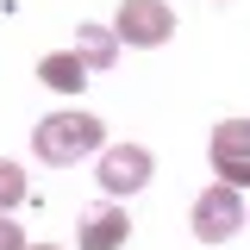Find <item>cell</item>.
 <instances>
[{"label": "cell", "mask_w": 250, "mask_h": 250, "mask_svg": "<svg viewBox=\"0 0 250 250\" xmlns=\"http://www.w3.org/2000/svg\"><path fill=\"white\" fill-rule=\"evenodd\" d=\"M100 138H106V125L94 119V113H50V119L31 125V150H38V163H50V169H69V163L94 156Z\"/></svg>", "instance_id": "1"}, {"label": "cell", "mask_w": 250, "mask_h": 250, "mask_svg": "<svg viewBox=\"0 0 250 250\" xmlns=\"http://www.w3.org/2000/svg\"><path fill=\"white\" fill-rule=\"evenodd\" d=\"M150 175H156V156L144 144H106L100 150V194H113V200L150 188Z\"/></svg>", "instance_id": "2"}, {"label": "cell", "mask_w": 250, "mask_h": 250, "mask_svg": "<svg viewBox=\"0 0 250 250\" xmlns=\"http://www.w3.org/2000/svg\"><path fill=\"white\" fill-rule=\"evenodd\" d=\"M113 38L119 44H169L175 38V13L163 6V0H125L119 13H113Z\"/></svg>", "instance_id": "3"}, {"label": "cell", "mask_w": 250, "mask_h": 250, "mask_svg": "<svg viewBox=\"0 0 250 250\" xmlns=\"http://www.w3.org/2000/svg\"><path fill=\"white\" fill-rule=\"evenodd\" d=\"M238 225H244V200H238V188H207L200 200H194V238L200 244H225V238H238Z\"/></svg>", "instance_id": "4"}, {"label": "cell", "mask_w": 250, "mask_h": 250, "mask_svg": "<svg viewBox=\"0 0 250 250\" xmlns=\"http://www.w3.org/2000/svg\"><path fill=\"white\" fill-rule=\"evenodd\" d=\"M125 238H131V219H125L119 207H88L82 225H75V244L82 250H119Z\"/></svg>", "instance_id": "5"}, {"label": "cell", "mask_w": 250, "mask_h": 250, "mask_svg": "<svg viewBox=\"0 0 250 250\" xmlns=\"http://www.w3.org/2000/svg\"><path fill=\"white\" fill-rule=\"evenodd\" d=\"M38 82L57 88V94H82L88 88V62L75 57V50H50V57L38 62Z\"/></svg>", "instance_id": "6"}, {"label": "cell", "mask_w": 250, "mask_h": 250, "mask_svg": "<svg viewBox=\"0 0 250 250\" xmlns=\"http://www.w3.org/2000/svg\"><path fill=\"white\" fill-rule=\"evenodd\" d=\"M207 150H213V169H225V163H250V119H219Z\"/></svg>", "instance_id": "7"}, {"label": "cell", "mask_w": 250, "mask_h": 250, "mask_svg": "<svg viewBox=\"0 0 250 250\" xmlns=\"http://www.w3.org/2000/svg\"><path fill=\"white\" fill-rule=\"evenodd\" d=\"M75 57L94 69H113V57H119V38H113V25H75Z\"/></svg>", "instance_id": "8"}, {"label": "cell", "mask_w": 250, "mask_h": 250, "mask_svg": "<svg viewBox=\"0 0 250 250\" xmlns=\"http://www.w3.org/2000/svg\"><path fill=\"white\" fill-rule=\"evenodd\" d=\"M25 200V169L19 163H0V213H13Z\"/></svg>", "instance_id": "9"}, {"label": "cell", "mask_w": 250, "mask_h": 250, "mask_svg": "<svg viewBox=\"0 0 250 250\" xmlns=\"http://www.w3.org/2000/svg\"><path fill=\"white\" fill-rule=\"evenodd\" d=\"M0 250H25V225L13 213H0Z\"/></svg>", "instance_id": "10"}, {"label": "cell", "mask_w": 250, "mask_h": 250, "mask_svg": "<svg viewBox=\"0 0 250 250\" xmlns=\"http://www.w3.org/2000/svg\"><path fill=\"white\" fill-rule=\"evenodd\" d=\"M219 175H225V188H250V163H225Z\"/></svg>", "instance_id": "11"}, {"label": "cell", "mask_w": 250, "mask_h": 250, "mask_svg": "<svg viewBox=\"0 0 250 250\" xmlns=\"http://www.w3.org/2000/svg\"><path fill=\"white\" fill-rule=\"evenodd\" d=\"M25 250H62V244H25Z\"/></svg>", "instance_id": "12"}]
</instances>
